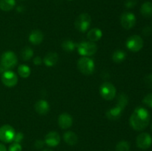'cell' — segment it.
I'll return each mask as SVG.
<instances>
[{
  "instance_id": "obj_1",
  "label": "cell",
  "mask_w": 152,
  "mask_h": 151,
  "mask_svg": "<svg viewBox=\"0 0 152 151\" xmlns=\"http://www.w3.org/2000/svg\"><path fill=\"white\" fill-rule=\"evenodd\" d=\"M149 113L145 108L142 107H137L129 119L131 127L137 131H140L146 128L149 124Z\"/></svg>"
},
{
  "instance_id": "obj_2",
  "label": "cell",
  "mask_w": 152,
  "mask_h": 151,
  "mask_svg": "<svg viewBox=\"0 0 152 151\" xmlns=\"http://www.w3.org/2000/svg\"><path fill=\"white\" fill-rule=\"evenodd\" d=\"M128 104V96L125 93H120L117 96V103L115 107L108 110L106 112V116L111 120H116L121 115L123 110Z\"/></svg>"
},
{
  "instance_id": "obj_3",
  "label": "cell",
  "mask_w": 152,
  "mask_h": 151,
  "mask_svg": "<svg viewBox=\"0 0 152 151\" xmlns=\"http://www.w3.org/2000/svg\"><path fill=\"white\" fill-rule=\"evenodd\" d=\"M77 68L84 75H91L94 70V62L90 58L83 56L80 58L77 62Z\"/></svg>"
},
{
  "instance_id": "obj_4",
  "label": "cell",
  "mask_w": 152,
  "mask_h": 151,
  "mask_svg": "<svg viewBox=\"0 0 152 151\" xmlns=\"http://www.w3.org/2000/svg\"><path fill=\"white\" fill-rule=\"evenodd\" d=\"M91 22V18L90 15L88 13H81L76 19L74 25L77 30L84 33L90 28Z\"/></svg>"
},
{
  "instance_id": "obj_5",
  "label": "cell",
  "mask_w": 152,
  "mask_h": 151,
  "mask_svg": "<svg viewBox=\"0 0 152 151\" xmlns=\"http://www.w3.org/2000/svg\"><path fill=\"white\" fill-rule=\"evenodd\" d=\"M17 62V56L13 51H6L1 55V65L7 70L14 68Z\"/></svg>"
},
{
  "instance_id": "obj_6",
  "label": "cell",
  "mask_w": 152,
  "mask_h": 151,
  "mask_svg": "<svg viewBox=\"0 0 152 151\" xmlns=\"http://www.w3.org/2000/svg\"><path fill=\"white\" fill-rule=\"evenodd\" d=\"M77 49L81 56L88 57L96 53L97 46L93 41H82L78 44Z\"/></svg>"
},
{
  "instance_id": "obj_7",
  "label": "cell",
  "mask_w": 152,
  "mask_h": 151,
  "mask_svg": "<svg viewBox=\"0 0 152 151\" xmlns=\"http://www.w3.org/2000/svg\"><path fill=\"white\" fill-rule=\"evenodd\" d=\"M99 93H100L101 96L105 100H112L115 98L117 95V90L114 84L110 82L102 83L99 87Z\"/></svg>"
},
{
  "instance_id": "obj_8",
  "label": "cell",
  "mask_w": 152,
  "mask_h": 151,
  "mask_svg": "<svg viewBox=\"0 0 152 151\" xmlns=\"http://www.w3.org/2000/svg\"><path fill=\"white\" fill-rule=\"evenodd\" d=\"M126 47L130 51L136 53L140 51L143 47V40L140 36L133 35L126 41Z\"/></svg>"
},
{
  "instance_id": "obj_9",
  "label": "cell",
  "mask_w": 152,
  "mask_h": 151,
  "mask_svg": "<svg viewBox=\"0 0 152 151\" xmlns=\"http://www.w3.org/2000/svg\"><path fill=\"white\" fill-rule=\"evenodd\" d=\"M16 132L12 126L4 124L0 127V140L4 143L13 142Z\"/></svg>"
},
{
  "instance_id": "obj_10",
  "label": "cell",
  "mask_w": 152,
  "mask_h": 151,
  "mask_svg": "<svg viewBox=\"0 0 152 151\" xmlns=\"http://www.w3.org/2000/svg\"><path fill=\"white\" fill-rule=\"evenodd\" d=\"M136 17L134 14L131 12H125L121 15L120 23L122 27L126 30H130L136 25Z\"/></svg>"
},
{
  "instance_id": "obj_11",
  "label": "cell",
  "mask_w": 152,
  "mask_h": 151,
  "mask_svg": "<svg viewBox=\"0 0 152 151\" xmlns=\"http://www.w3.org/2000/svg\"><path fill=\"white\" fill-rule=\"evenodd\" d=\"M1 81L3 84L8 87H14L18 81V77L15 73L11 70H5L1 76Z\"/></svg>"
},
{
  "instance_id": "obj_12",
  "label": "cell",
  "mask_w": 152,
  "mask_h": 151,
  "mask_svg": "<svg viewBox=\"0 0 152 151\" xmlns=\"http://www.w3.org/2000/svg\"><path fill=\"white\" fill-rule=\"evenodd\" d=\"M137 146L142 150H147L151 146L152 138L148 133H140L137 137L136 139Z\"/></svg>"
},
{
  "instance_id": "obj_13",
  "label": "cell",
  "mask_w": 152,
  "mask_h": 151,
  "mask_svg": "<svg viewBox=\"0 0 152 151\" xmlns=\"http://www.w3.org/2000/svg\"><path fill=\"white\" fill-rule=\"evenodd\" d=\"M60 142V136L55 131L49 132L45 137V144L49 147H56Z\"/></svg>"
},
{
  "instance_id": "obj_14",
  "label": "cell",
  "mask_w": 152,
  "mask_h": 151,
  "mask_svg": "<svg viewBox=\"0 0 152 151\" xmlns=\"http://www.w3.org/2000/svg\"><path fill=\"white\" fill-rule=\"evenodd\" d=\"M73 118L71 115L68 113H62L58 118V124L63 130L70 128L72 126Z\"/></svg>"
},
{
  "instance_id": "obj_15",
  "label": "cell",
  "mask_w": 152,
  "mask_h": 151,
  "mask_svg": "<svg viewBox=\"0 0 152 151\" xmlns=\"http://www.w3.org/2000/svg\"><path fill=\"white\" fill-rule=\"evenodd\" d=\"M34 108H35L36 112L39 115H45L50 110V105L47 101L41 99L35 104Z\"/></svg>"
},
{
  "instance_id": "obj_16",
  "label": "cell",
  "mask_w": 152,
  "mask_h": 151,
  "mask_svg": "<svg viewBox=\"0 0 152 151\" xmlns=\"http://www.w3.org/2000/svg\"><path fill=\"white\" fill-rule=\"evenodd\" d=\"M43 38H44V35L42 32L39 30H34L29 35V41L34 45L41 44L43 41Z\"/></svg>"
},
{
  "instance_id": "obj_17",
  "label": "cell",
  "mask_w": 152,
  "mask_h": 151,
  "mask_svg": "<svg viewBox=\"0 0 152 151\" xmlns=\"http://www.w3.org/2000/svg\"><path fill=\"white\" fill-rule=\"evenodd\" d=\"M58 58L59 56H58L57 53H54V52H50L45 56L43 62L46 66L52 67L56 65V62H58Z\"/></svg>"
},
{
  "instance_id": "obj_18",
  "label": "cell",
  "mask_w": 152,
  "mask_h": 151,
  "mask_svg": "<svg viewBox=\"0 0 152 151\" xmlns=\"http://www.w3.org/2000/svg\"><path fill=\"white\" fill-rule=\"evenodd\" d=\"M102 33L101 30H99V28H92L88 32L87 34V37L90 41H97L102 38Z\"/></svg>"
},
{
  "instance_id": "obj_19",
  "label": "cell",
  "mask_w": 152,
  "mask_h": 151,
  "mask_svg": "<svg viewBox=\"0 0 152 151\" xmlns=\"http://www.w3.org/2000/svg\"><path fill=\"white\" fill-rule=\"evenodd\" d=\"M63 139L65 143L68 145H75L78 142V137L77 134L72 131H67L64 133Z\"/></svg>"
},
{
  "instance_id": "obj_20",
  "label": "cell",
  "mask_w": 152,
  "mask_h": 151,
  "mask_svg": "<svg viewBox=\"0 0 152 151\" xmlns=\"http://www.w3.org/2000/svg\"><path fill=\"white\" fill-rule=\"evenodd\" d=\"M140 13L145 18H150L152 16V3L150 1H145L142 4L140 8Z\"/></svg>"
},
{
  "instance_id": "obj_21",
  "label": "cell",
  "mask_w": 152,
  "mask_h": 151,
  "mask_svg": "<svg viewBox=\"0 0 152 151\" xmlns=\"http://www.w3.org/2000/svg\"><path fill=\"white\" fill-rule=\"evenodd\" d=\"M16 5L15 0H0V9L3 11H10Z\"/></svg>"
},
{
  "instance_id": "obj_22",
  "label": "cell",
  "mask_w": 152,
  "mask_h": 151,
  "mask_svg": "<svg viewBox=\"0 0 152 151\" xmlns=\"http://www.w3.org/2000/svg\"><path fill=\"white\" fill-rule=\"evenodd\" d=\"M126 53L122 50H117L114 52L112 55V59L115 63H121L126 59Z\"/></svg>"
},
{
  "instance_id": "obj_23",
  "label": "cell",
  "mask_w": 152,
  "mask_h": 151,
  "mask_svg": "<svg viewBox=\"0 0 152 151\" xmlns=\"http://www.w3.org/2000/svg\"><path fill=\"white\" fill-rule=\"evenodd\" d=\"M18 73L22 78H28L31 75V69L27 65H21L18 68Z\"/></svg>"
},
{
  "instance_id": "obj_24",
  "label": "cell",
  "mask_w": 152,
  "mask_h": 151,
  "mask_svg": "<svg viewBox=\"0 0 152 151\" xmlns=\"http://www.w3.org/2000/svg\"><path fill=\"white\" fill-rule=\"evenodd\" d=\"M34 56V51L29 47H25L21 51V56L24 61L30 60Z\"/></svg>"
},
{
  "instance_id": "obj_25",
  "label": "cell",
  "mask_w": 152,
  "mask_h": 151,
  "mask_svg": "<svg viewBox=\"0 0 152 151\" xmlns=\"http://www.w3.org/2000/svg\"><path fill=\"white\" fill-rule=\"evenodd\" d=\"M62 47L64 50H65L68 53H70V52H72L74 50V48H75V44L71 40L66 39L62 41Z\"/></svg>"
},
{
  "instance_id": "obj_26",
  "label": "cell",
  "mask_w": 152,
  "mask_h": 151,
  "mask_svg": "<svg viewBox=\"0 0 152 151\" xmlns=\"http://www.w3.org/2000/svg\"><path fill=\"white\" fill-rule=\"evenodd\" d=\"M116 151H129L130 144L127 141H121L116 145Z\"/></svg>"
},
{
  "instance_id": "obj_27",
  "label": "cell",
  "mask_w": 152,
  "mask_h": 151,
  "mask_svg": "<svg viewBox=\"0 0 152 151\" xmlns=\"http://www.w3.org/2000/svg\"><path fill=\"white\" fill-rule=\"evenodd\" d=\"M142 102L147 106L152 108V93H149L147 96H145L142 100Z\"/></svg>"
},
{
  "instance_id": "obj_28",
  "label": "cell",
  "mask_w": 152,
  "mask_h": 151,
  "mask_svg": "<svg viewBox=\"0 0 152 151\" xmlns=\"http://www.w3.org/2000/svg\"><path fill=\"white\" fill-rule=\"evenodd\" d=\"M22 148L20 144L16 142H13L8 148V151H22Z\"/></svg>"
},
{
  "instance_id": "obj_29",
  "label": "cell",
  "mask_w": 152,
  "mask_h": 151,
  "mask_svg": "<svg viewBox=\"0 0 152 151\" xmlns=\"http://www.w3.org/2000/svg\"><path fill=\"white\" fill-rule=\"evenodd\" d=\"M144 82L145 85L149 88H152V74H148L144 78Z\"/></svg>"
},
{
  "instance_id": "obj_30",
  "label": "cell",
  "mask_w": 152,
  "mask_h": 151,
  "mask_svg": "<svg viewBox=\"0 0 152 151\" xmlns=\"http://www.w3.org/2000/svg\"><path fill=\"white\" fill-rule=\"evenodd\" d=\"M23 133H20V132H19V133H16V134H15L14 136V138H13V142H16V143H20L22 141V139H23Z\"/></svg>"
},
{
  "instance_id": "obj_31",
  "label": "cell",
  "mask_w": 152,
  "mask_h": 151,
  "mask_svg": "<svg viewBox=\"0 0 152 151\" xmlns=\"http://www.w3.org/2000/svg\"><path fill=\"white\" fill-rule=\"evenodd\" d=\"M137 2V0H126L125 5H126L127 8H132V7H134L136 5Z\"/></svg>"
},
{
  "instance_id": "obj_32",
  "label": "cell",
  "mask_w": 152,
  "mask_h": 151,
  "mask_svg": "<svg viewBox=\"0 0 152 151\" xmlns=\"http://www.w3.org/2000/svg\"><path fill=\"white\" fill-rule=\"evenodd\" d=\"M44 144H45V142H43V141L42 140H37V142H35V144H34V145H35L37 149H41V148L43 147Z\"/></svg>"
},
{
  "instance_id": "obj_33",
  "label": "cell",
  "mask_w": 152,
  "mask_h": 151,
  "mask_svg": "<svg viewBox=\"0 0 152 151\" xmlns=\"http://www.w3.org/2000/svg\"><path fill=\"white\" fill-rule=\"evenodd\" d=\"M34 63L36 65H40L42 64V59L41 58L39 57V56H37L34 59Z\"/></svg>"
},
{
  "instance_id": "obj_34",
  "label": "cell",
  "mask_w": 152,
  "mask_h": 151,
  "mask_svg": "<svg viewBox=\"0 0 152 151\" xmlns=\"http://www.w3.org/2000/svg\"><path fill=\"white\" fill-rule=\"evenodd\" d=\"M142 32H143V33L145 34V35H146V36L149 35V34L151 33V30L150 29V28H148V27H146V28H144Z\"/></svg>"
},
{
  "instance_id": "obj_35",
  "label": "cell",
  "mask_w": 152,
  "mask_h": 151,
  "mask_svg": "<svg viewBox=\"0 0 152 151\" xmlns=\"http://www.w3.org/2000/svg\"><path fill=\"white\" fill-rule=\"evenodd\" d=\"M0 151H7V148L3 144L0 143Z\"/></svg>"
},
{
  "instance_id": "obj_36",
  "label": "cell",
  "mask_w": 152,
  "mask_h": 151,
  "mask_svg": "<svg viewBox=\"0 0 152 151\" xmlns=\"http://www.w3.org/2000/svg\"><path fill=\"white\" fill-rule=\"evenodd\" d=\"M43 151H53V150H50V149H45V150H44Z\"/></svg>"
},
{
  "instance_id": "obj_37",
  "label": "cell",
  "mask_w": 152,
  "mask_h": 151,
  "mask_svg": "<svg viewBox=\"0 0 152 151\" xmlns=\"http://www.w3.org/2000/svg\"><path fill=\"white\" fill-rule=\"evenodd\" d=\"M151 130H152V124H151Z\"/></svg>"
}]
</instances>
